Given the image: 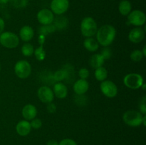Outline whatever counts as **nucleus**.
Wrapping results in <instances>:
<instances>
[{
    "label": "nucleus",
    "mask_w": 146,
    "mask_h": 145,
    "mask_svg": "<svg viewBox=\"0 0 146 145\" xmlns=\"http://www.w3.org/2000/svg\"><path fill=\"white\" fill-rule=\"evenodd\" d=\"M116 36V30L112 25H103L97 30L96 38L98 44L104 47H107L113 42Z\"/></svg>",
    "instance_id": "1"
},
{
    "label": "nucleus",
    "mask_w": 146,
    "mask_h": 145,
    "mask_svg": "<svg viewBox=\"0 0 146 145\" xmlns=\"http://www.w3.org/2000/svg\"><path fill=\"white\" fill-rule=\"evenodd\" d=\"M98 26L92 17L87 16L83 18L81 23V31L84 36L88 38L96 34Z\"/></svg>",
    "instance_id": "2"
},
{
    "label": "nucleus",
    "mask_w": 146,
    "mask_h": 145,
    "mask_svg": "<svg viewBox=\"0 0 146 145\" xmlns=\"http://www.w3.org/2000/svg\"><path fill=\"white\" fill-rule=\"evenodd\" d=\"M143 115L141 112L135 110H128L123 114V119L127 125L135 127L142 125Z\"/></svg>",
    "instance_id": "3"
},
{
    "label": "nucleus",
    "mask_w": 146,
    "mask_h": 145,
    "mask_svg": "<svg viewBox=\"0 0 146 145\" xmlns=\"http://www.w3.org/2000/svg\"><path fill=\"white\" fill-rule=\"evenodd\" d=\"M0 44L7 48H15L19 44V38L14 33L5 31L0 34Z\"/></svg>",
    "instance_id": "4"
},
{
    "label": "nucleus",
    "mask_w": 146,
    "mask_h": 145,
    "mask_svg": "<svg viewBox=\"0 0 146 145\" xmlns=\"http://www.w3.org/2000/svg\"><path fill=\"white\" fill-rule=\"evenodd\" d=\"M143 78L138 73H129L123 78V82L127 88L132 90L141 88L143 82Z\"/></svg>",
    "instance_id": "5"
},
{
    "label": "nucleus",
    "mask_w": 146,
    "mask_h": 145,
    "mask_svg": "<svg viewBox=\"0 0 146 145\" xmlns=\"http://www.w3.org/2000/svg\"><path fill=\"white\" fill-rule=\"evenodd\" d=\"M14 72L18 78L25 79L31 75V66L29 63L25 60L19 61L14 65Z\"/></svg>",
    "instance_id": "6"
},
{
    "label": "nucleus",
    "mask_w": 146,
    "mask_h": 145,
    "mask_svg": "<svg viewBox=\"0 0 146 145\" xmlns=\"http://www.w3.org/2000/svg\"><path fill=\"white\" fill-rule=\"evenodd\" d=\"M146 21V16L143 11L141 10H133L128 15V22L129 24L135 26H141L144 25Z\"/></svg>",
    "instance_id": "7"
},
{
    "label": "nucleus",
    "mask_w": 146,
    "mask_h": 145,
    "mask_svg": "<svg viewBox=\"0 0 146 145\" xmlns=\"http://www.w3.org/2000/svg\"><path fill=\"white\" fill-rule=\"evenodd\" d=\"M100 88L102 93L107 98H115L118 94V87L111 80L102 81Z\"/></svg>",
    "instance_id": "8"
},
{
    "label": "nucleus",
    "mask_w": 146,
    "mask_h": 145,
    "mask_svg": "<svg viewBox=\"0 0 146 145\" xmlns=\"http://www.w3.org/2000/svg\"><path fill=\"white\" fill-rule=\"evenodd\" d=\"M51 11L56 15H62L69 8L68 0H52L51 2Z\"/></svg>",
    "instance_id": "9"
},
{
    "label": "nucleus",
    "mask_w": 146,
    "mask_h": 145,
    "mask_svg": "<svg viewBox=\"0 0 146 145\" xmlns=\"http://www.w3.org/2000/svg\"><path fill=\"white\" fill-rule=\"evenodd\" d=\"M37 19L38 22L42 25L51 24L54 19V14L48 9H42L37 13Z\"/></svg>",
    "instance_id": "10"
},
{
    "label": "nucleus",
    "mask_w": 146,
    "mask_h": 145,
    "mask_svg": "<svg viewBox=\"0 0 146 145\" xmlns=\"http://www.w3.org/2000/svg\"><path fill=\"white\" fill-rule=\"evenodd\" d=\"M37 95L40 100L44 103L52 102L54 98V94L52 90L48 86H41L37 92Z\"/></svg>",
    "instance_id": "11"
},
{
    "label": "nucleus",
    "mask_w": 146,
    "mask_h": 145,
    "mask_svg": "<svg viewBox=\"0 0 146 145\" xmlns=\"http://www.w3.org/2000/svg\"><path fill=\"white\" fill-rule=\"evenodd\" d=\"M145 38V31L141 27H135L130 31L128 39L133 44H139Z\"/></svg>",
    "instance_id": "12"
},
{
    "label": "nucleus",
    "mask_w": 146,
    "mask_h": 145,
    "mask_svg": "<svg viewBox=\"0 0 146 145\" xmlns=\"http://www.w3.org/2000/svg\"><path fill=\"white\" fill-rule=\"evenodd\" d=\"M54 96L59 99H64L68 95V88L66 85L61 82H57L53 88Z\"/></svg>",
    "instance_id": "13"
},
{
    "label": "nucleus",
    "mask_w": 146,
    "mask_h": 145,
    "mask_svg": "<svg viewBox=\"0 0 146 145\" xmlns=\"http://www.w3.org/2000/svg\"><path fill=\"white\" fill-rule=\"evenodd\" d=\"M74 90L76 95H84L89 88V83L86 80L79 79L74 84Z\"/></svg>",
    "instance_id": "14"
},
{
    "label": "nucleus",
    "mask_w": 146,
    "mask_h": 145,
    "mask_svg": "<svg viewBox=\"0 0 146 145\" xmlns=\"http://www.w3.org/2000/svg\"><path fill=\"white\" fill-rule=\"evenodd\" d=\"M31 129L30 122L27 120H21L17 123L16 130L17 134L21 136H26L30 133Z\"/></svg>",
    "instance_id": "15"
},
{
    "label": "nucleus",
    "mask_w": 146,
    "mask_h": 145,
    "mask_svg": "<svg viewBox=\"0 0 146 145\" xmlns=\"http://www.w3.org/2000/svg\"><path fill=\"white\" fill-rule=\"evenodd\" d=\"M37 109L34 105L31 104L26 105L22 109V116L26 120H32L36 117Z\"/></svg>",
    "instance_id": "16"
},
{
    "label": "nucleus",
    "mask_w": 146,
    "mask_h": 145,
    "mask_svg": "<svg viewBox=\"0 0 146 145\" xmlns=\"http://www.w3.org/2000/svg\"><path fill=\"white\" fill-rule=\"evenodd\" d=\"M34 36V31L30 26H24L19 31V36L22 41L28 42L31 41Z\"/></svg>",
    "instance_id": "17"
},
{
    "label": "nucleus",
    "mask_w": 146,
    "mask_h": 145,
    "mask_svg": "<svg viewBox=\"0 0 146 145\" xmlns=\"http://www.w3.org/2000/svg\"><path fill=\"white\" fill-rule=\"evenodd\" d=\"M52 24H54L56 30H63L68 26V20L64 16L58 15L56 18L54 17Z\"/></svg>",
    "instance_id": "18"
},
{
    "label": "nucleus",
    "mask_w": 146,
    "mask_h": 145,
    "mask_svg": "<svg viewBox=\"0 0 146 145\" xmlns=\"http://www.w3.org/2000/svg\"><path fill=\"white\" fill-rule=\"evenodd\" d=\"M84 46L87 51L90 52H95L99 48V44L93 37H88L86 38L84 41Z\"/></svg>",
    "instance_id": "19"
},
{
    "label": "nucleus",
    "mask_w": 146,
    "mask_h": 145,
    "mask_svg": "<svg viewBox=\"0 0 146 145\" xmlns=\"http://www.w3.org/2000/svg\"><path fill=\"white\" fill-rule=\"evenodd\" d=\"M104 62H105V59L101 53L94 54L90 58L89 60L90 65L94 69H96L99 67L103 66Z\"/></svg>",
    "instance_id": "20"
},
{
    "label": "nucleus",
    "mask_w": 146,
    "mask_h": 145,
    "mask_svg": "<svg viewBox=\"0 0 146 145\" xmlns=\"http://www.w3.org/2000/svg\"><path fill=\"white\" fill-rule=\"evenodd\" d=\"M132 10V5L128 0H121L118 5V11L123 16H128Z\"/></svg>",
    "instance_id": "21"
},
{
    "label": "nucleus",
    "mask_w": 146,
    "mask_h": 145,
    "mask_svg": "<svg viewBox=\"0 0 146 145\" xmlns=\"http://www.w3.org/2000/svg\"><path fill=\"white\" fill-rule=\"evenodd\" d=\"M69 75V71L67 69H60L56 71L54 74V80L56 82H61L64 80L67 79Z\"/></svg>",
    "instance_id": "22"
},
{
    "label": "nucleus",
    "mask_w": 146,
    "mask_h": 145,
    "mask_svg": "<svg viewBox=\"0 0 146 145\" xmlns=\"http://www.w3.org/2000/svg\"><path fill=\"white\" fill-rule=\"evenodd\" d=\"M94 75H95L97 80L102 82V81L106 80V79L108 77V71L104 67L101 66L96 69Z\"/></svg>",
    "instance_id": "23"
},
{
    "label": "nucleus",
    "mask_w": 146,
    "mask_h": 145,
    "mask_svg": "<svg viewBox=\"0 0 146 145\" xmlns=\"http://www.w3.org/2000/svg\"><path fill=\"white\" fill-rule=\"evenodd\" d=\"M34 48L32 44L30 43H26L21 47V53L26 57H30L34 54Z\"/></svg>",
    "instance_id": "24"
},
{
    "label": "nucleus",
    "mask_w": 146,
    "mask_h": 145,
    "mask_svg": "<svg viewBox=\"0 0 146 145\" xmlns=\"http://www.w3.org/2000/svg\"><path fill=\"white\" fill-rule=\"evenodd\" d=\"M56 31V28L54 27V24H49V25H46L44 26L43 25L42 26H41L38 29V33L41 35H44V36H46L48 35V34H51V33L54 32Z\"/></svg>",
    "instance_id": "25"
},
{
    "label": "nucleus",
    "mask_w": 146,
    "mask_h": 145,
    "mask_svg": "<svg viewBox=\"0 0 146 145\" xmlns=\"http://www.w3.org/2000/svg\"><path fill=\"white\" fill-rule=\"evenodd\" d=\"M34 55L37 61H42L45 59L46 58V52L44 51V48L43 45H40L39 47L36 48L34 51Z\"/></svg>",
    "instance_id": "26"
},
{
    "label": "nucleus",
    "mask_w": 146,
    "mask_h": 145,
    "mask_svg": "<svg viewBox=\"0 0 146 145\" xmlns=\"http://www.w3.org/2000/svg\"><path fill=\"white\" fill-rule=\"evenodd\" d=\"M131 59L132 60L133 62L138 63L140 62L141 60L143 58V54L142 51H140V50H134L132 53H131Z\"/></svg>",
    "instance_id": "27"
},
{
    "label": "nucleus",
    "mask_w": 146,
    "mask_h": 145,
    "mask_svg": "<svg viewBox=\"0 0 146 145\" xmlns=\"http://www.w3.org/2000/svg\"><path fill=\"white\" fill-rule=\"evenodd\" d=\"M11 5L17 9H22L28 5L29 0H10Z\"/></svg>",
    "instance_id": "28"
},
{
    "label": "nucleus",
    "mask_w": 146,
    "mask_h": 145,
    "mask_svg": "<svg viewBox=\"0 0 146 145\" xmlns=\"http://www.w3.org/2000/svg\"><path fill=\"white\" fill-rule=\"evenodd\" d=\"M30 125H31V128H33V129H39L42 126V121L40 119H38V118L35 117L31 120V122H30Z\"/></svg>",
    "instance_id": "29"
},
{
    "label": "nucleus",
    "mask_w": 146,
    "mask_h": 145,
    "mask_svg": "<svg viewBox=\"0 0 146 145\" xmlns=\"http://www.w3.org/2000/svg\"><path fill=\"white\" fill-rule=\"evenodd\" d=\"M78 75L81 79L86 80L89 77V71L86 68H82L78 71Z\"/></svg>",
    "instance_id": "30"
},
{
    "label": "nucleus",
    "mask_w": 146,
    "mask_h": 145,
    "mask_svg": "<svg viewBox=\"0 0 146 145\" xmlns=\"http://www.w3.org/2000/svg\"><path fill=\"white\" fill-rule=\"evenodd\" d=\"M145 101H146V98L145 96L143 97L141 100V102H140L139 104V109L141 110V112L142 115H145L146 114V104H145Z\"/></svg>",
    "instance_id": "31"
},
{
    "label": "nucleus",
    "mask_w": 146,
    "mask_h": 145,
    "mask_svg": "<svg viewBox=\"0 0 146 145\" xmlns=\"http://www.w3.org/2000/svg\"><path fill=\"white\" fill-rule=\"evenodd\" d=\"M58 145H78L76 142L72 139H69V138H66V139H64L58 142Z\"/></svg>",
    "instance_id": "32"
},
{
    "label": "nucleus",
    "mask_w": 146,
    "mask_h": 145,
    "mask_svg": "<svg viewBox=\"0 0 146 145\" xmlns=\"http://www.w3.org/2000/svg\"><path fill=\"white\" fill-rule=\"evenodd\" d=\"M101 55H103V57L104 58V59H109L111 57V51L109 48H108V46L106 47L105 48H104L101 53Z\"/></svg>",
    "instance_id": "33"
},
{
    "label": "nucleus",
    "mask_w": 146,
    "mask_h": 145,
    "mask_svg": "<svg viewBox=\"0 0 146 145\" xmlns=\"http://www.w3.org/2000/svg\"><path fill=\"white\" fill-rule=\"evenodd\" d=\"M47 111H48L49 113L53 114L54 112H56V106L55 104L52 103V102H50V103H48L46 107Z\"/></svg>",
    "instance_id": "34"
},
{
    "label": "nucleus",
    "mask_w": 146,
    "mask_h": 145,
    "mask_svg": "<svg viewBox=\"0 0 146 145\" xmlns=\"http://www.w3.org/2000/svg\"><path fill=\"white\" fill-rule=\"evenodd\" d=\"M4 27H5V22L2 18L0 17V34L4 32Z\"/></svg>",
    "instance_id": "35"
},
{
    "label": "nucleus",
    "mask_w": 146,
    "mask_h": 145,
    "mask_svg": "<svg viewBox=\"0 0 146 145\" xmlns=\"http://www.w3.org/2000/svg\"><path fill=\"white\" fill-rule=\"evenodd\" d=\"M44 41H45V36L39 34V36H38V42H39L40 45H43L44 44Z\"/></svg>",
    "instance_id": "36"
},
{
    "label": "nucleus",
    "mask_w": 146,
    "mask_h": 145,
    "mask_svg": "<svg viewBox=\"0 0 146 145\" xmlns=\"http://www.w3.org/2000/svg\"><path fill=\"white\" fill-rule=\"evenodd\" d=\"M46 145H58V142L55 139H51L47 142Z\"/></svg>",
    "instance_id": "37"
},
{
    "label": "nucleus",
    "mask_w": 146,
    "mask_h": 145,
    "mask_svg": "<svg viewBox=\"0 0 146 145\" xmlns=\"http://www.w3.org/2000/svg\"><path fill=\"white\" fill-rule=\"evenodd\" d=\"M10 1V0H0V4H7Z\"/></svg>",
    "instance_id": "38"
},
{
    "label": "nucleus",
    "mask_w": 146,
    "mask_h": 145,
    "mask_svg": "<svg viewBox=\"0 0 146 145\" xmlns=\"http://www.w3.org/2000/svg\"><path fill=\"white\" fill-rule=\"evenodd\" d=\"M142 124L144 125V126H145V125H146V116H145V115H143V117Z\"/></svg>",
    "instance_id": "39"
},
{
    "label": "nucleus",
    "mask_w": 146,
    "mask_h": 145,
    "mask_svg": "<svg viewBox=\"0 0 146 145\" xmlns=\"http://www.w3.org/2000/svg\"><path fill=\"white\" fill-rule=\"evenodd\" d=\"M143 54V56H146V45L143 47V51H142Z\"/></svg>",
    "instance_id": "40"
},
{
    "label": "nucleus",
    "mask_w": 146,
    "mask_h": 145,
    "mask_svg": "<svg viewBox=\"0 0 146 145\" xmlns=\"http://www.w3.org/2000/svg\"><path fill=\"white\" fill-rule=\"evenodd\" d=\"M141 88H142V89L143 90H145V83L143 84L142 86L141 87Z\"/></svg>",
    "instance_id": "41"
},
{
    "label": "nucleus",
    "mask_w": 146,
    "mask_h": 145,
    "mask_svg": "<svg viewBox=\"0 0 146 145\" xmlns=\"http://www.w3.org/2000/svg\"><path fill=\"white\" fill-rule=\"evenodd\" d=\"M1 64H0V71H1Z\"/></svg>",
    "instance_id": "42"
}]
</instances>
